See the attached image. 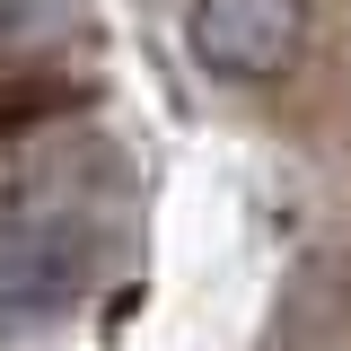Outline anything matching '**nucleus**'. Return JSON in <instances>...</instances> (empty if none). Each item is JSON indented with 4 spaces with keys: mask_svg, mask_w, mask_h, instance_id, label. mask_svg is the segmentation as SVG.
<instances>
[{
    "mask_svg": "<svg viewBox=\"0 0 351 351\" xmlns=\"http://www.w3.org/2000/svg\"><path fill=\"white\" fill-rule=\"evenodd\" d=\"M88 272H97V246H88L80 219H62V211L0 219V316H9V325L62 316V307L88 290Z\"/></svg>",
    "mask_w": 351,
    "mask_h": 351,
    "instance_id": "nucleus-1",
    "label": "nucleus"
},
{
    "mask_svg": "<svg viewBox=\"0 0 351 351\" xmlns=\"http://www.w3.org/2000/svg\"><path fill=\"white\" fill-rule=\"evenodd\" d=\"M184 36H193V62L219 80H272L299 62L307 0H193Z\"/></svg>",
    "mask_w": 351,
    "mask_h": 351,
    "instance_id": "nucleus-2",
    "label": "nucleus"
}]
</instances>
